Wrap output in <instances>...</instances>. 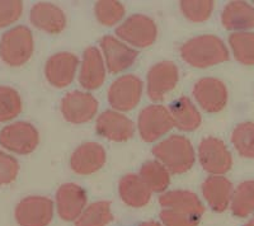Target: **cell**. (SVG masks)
I'll list each match as a JSON object with an SVG mask.
<instances>
[{"mask_svg":"<svg viewBox=\"0 0 254 226\" xmlns=\"http://www.w3.org/2000/svg\"><path fill=\"white\" fill-rule=\"evenodd\" d=\"M221 23L229 31L247 32L254 28V6L246 1H231L222 10Z\"/></svg>","mask_w":254,"mask_h":226,"instance_id":"obj_23","label":"cell"},{"mask_svg":"<svg viewBox=\"0 0 254 226\" xmlns=\"http://www.w3.org/2000/svg\"><path fill=\"white\" fill-rule=\"evenodd\" d=\"M112 220L111 203L108 201H97L84 210L76 219L75 226H107Z\"/></svg>","mask_w":254,"mask_h":226,"instance_id":"obj_27","label":"cell"},{"mask_svg":"<svg viewBox=\"0 0 254 226\" xmlns=\"http://www.w3.org/2000/svg\"><path fill=\"white\" fill-rule=\"evenodd\" d=\"M153 154L169 171L182 174L194 164L196 154L190 140L181 135H173L153 148Z\"/></svg>","mask_w":254,"mask_h":226,"instance_id":"obj_2","label":"cell"},{"mask_svg":"<svg viewBox=\"0 0 254 226\" xmlns=\"http://www.w3.org/2000/svg\"><path fill=\"white\" fill-rule=\"evenodd\" d=\"M231 144L240 157L254 159V122H243L231 133Z\"/></svg>","mask_w":254,"mask_h":226,"instance_id":"obj_29","label":"cell"},{"mask_svg":"<svg viewBox=\"0 0 254 226\" xmlns=\"http://www.w3.org/2000/svg\"><path fill=\"white\" fill-rule=\"evenodd\" d=\"M179 4L183 15L196 23L207 20L214 10V1L211 0H183Z\"/></svg>","mask_w":254,"mask_h":226,"instance_id":"obj_32","label":"cell"},{"mask_svg":"<svg viewBox=\"0 0 254 226\" xmlns=\"http://www.w3.org/2000/svg\"><path fill=\"white\" fill-rule=\"evenodd\" d=\"M101 47L106 58V65L112 74H119L132 66L139 55L135 49L127 46L125 42L113 36H104L101 40Z\"/></svg>","mask_w":254,"mask_h":226,"instance_id":"obj_16","label":"cell"},{"mask_svg":"<svg viewBox=\"0 0 254 226\" xmlns=\"http://www.w3.org/2000/svg\"><path fill=\"white\" fill-rule=\"evenodd\" d=\"M95 130L101 136L111 141L130 140L135 133V125L128 117L117 111H104L95 122Z\"/></svg>","mask_w":254,"mask_h":226,"instance_id":"obj_15","label":"cell"},{"mask_svg":"<svg viewBox=\"0 0 254 226\" xmlns=\"http://www.w3.org/2000/svg\"><path fill=\"white\" fill-rule=\"evenodd\" d=\"M181 57L193 67L215 66L229 60V50L221 38L202 35L190 38L181 47Z\"/></svg>","mask_w":254,"mask_h":226,"instance_id":"obj_1","label":"cell"},{"mask_svg":"<svg viewBox=\"0 0 254 226\" xmlns=\"http://www.w3.org/2000/svg\"><path fill=\"white\" fill-rule=\"evenodd\" d=\"M202 193L211 209L215 212H224L230 207L234 187L226 177L212 175L203 182Z\"/></svg>","mask_w":254,"mask_h":226,"instance_id":"obj_20","label":"cell"},{"mask_svg":"<svg viewBox=\"0 0 254 226\" xmlns=\"http://www.w3.org/2000/svg\"><path fill=\"white\" fill-rule=\"evenodd\" d=\"M193 96L198 105L211 113L224 110L229 98L226 85L216 78H203L197 81Z\"/></svg>","mask_w":254,"mask_h":226,"instance_id":"obj_14","label":"cell"},{"mask_svg":"<svg viewBox=\"0 0 254 226\" xmlns=\"http://www.w3.org/2000/svg\"><path fill=\"white\" fill-rule=\"evenodd\" d=\"M95 17L99 23L103 26H115L125 15V6L119 1H112V0H102L98 1L94 6Z\"/></svg>","mask_w":254,"mask_h":226,"instance_id":"obj_31","label":"cell"},{"mask_svg":"<svg viewBox=\"0 0 254 226\" xmlns=\"http://www.w3.org/2000/svg\"><path fill=\"white\" fill-rule=\"evenodd\" d=\"M230 210L237 218H248L254 212V180L242 182L234 189Z\"/></svg>","mask_w":254,"mask_h":226,"instance_id":"obj_25","label":"cell"},{"mask_svg":"<svg viewBox=\"0 0 254 226\" xmlns=\"http://www.w3.org/2000/svg\"><path fill=\"white\" fill-rule=\"evenodd\" d=\"M159 216H160L163 226H198L199 220H201V218L182 214V212L171 209H163Z\"/></svg>","mask_w":254,"mask_h":226,"instance_id":"obj_35","label":"cell"},{"mask_svg":"<svg viewBox=\"0 0 254 226\" xmlns=\"http://www.w3.org/2000/svg\"><path fill=\"white\" fill-rule=\"evenodd\" d=\"M119 193L125 205L139 209L149 203L153 192L141 177L135 174H127L120 180Z\"/></svg>","mask_w":254,"mask_h":226,"instance_id":"obj_22","label":"cell"},{"mask_svg":"<svg viewBox=\"0 0 254 226\" xmlns=\"http://www.w3.org/2000/svg\"><path fill=\"white\" fill-rule=\"evenodd\" d=\"M64 118L74 125L87 123L98 111V101L90 93L72 90L64 97L60 105Z\"/></svg>","mask_w":254,"mask_h":226,"instance_id":"obj_9","label":"cell"},{"mask_svg":"<svg viewBox=\"0 0 254 226\" xmlns=\"http://www.w3.org/2000/svg\"><path fill=\"white\" fill-rule=\"evenodd\" d=\"M35 49L33 35L26 26L9 29L0 40V58L6 65L18 67L28 62Z\"/></svg>","mask_w":254,"mask_h":226,"instance_id":"obj_3","label":"cell"},{"mask_svg":"<svg viewBox=\"0 0 254 226\" xmlns=\"http://www.w3.org/2000/svg\"><path fill=\"white\" fill-rule=\"evenodd\" d=\"M178 67L172 61H162L154 65L147 74V96L151 101H162L178 83Z\"/></svg>","mask_w":254,"mask_h":226,"instance_id":"obj_11","label":"cell"},{"mask_svg":"<svg viewBox=\"0 0 254 226\" xmlns=\"http://www.w3.org/2000/svg\"><path fill=\"white\" fill-rule=\"evenodd\" d=\"M116 35L132 46L149 47L155 42L158 28L151 18L142 14H136L117 27Z\"/></svg>","mask_w":254,"mask_h":226,"instance_id":"obj_7","label":"cell"},{"mask_svg":"<svg viewBox=\"0 0 254 226\" xmlns=\"http://www.w3.org/2000/svg\"><path fill=\"white\" fill-rule=\"evenodd\" d=\"M87 192L74 183L59 187L56 192V210L63 220L76 221L87 209Z\"/></svg>","mask_w":254,"mask_h":226,"instance_id":"obj_13","label":"cell"},{"mask_svg":"<svg viewBox=\"0 0 254 226\" xmlns=\"http://www.w3.org/2000/svg\"><path fill=\"white\" fill-rule=\"evenodd\" d=\"M22 112V98L12 87L0 85V122H9Z\"/></svg>","mask_w":254,"mask_h":226,"instance_id":"obj_30","label":"cell"},{"mask_svg":"<svg viewBox=\"0 0 254 226\" xmlns=\"http://www.w3.org/2000/svg\"><path fill=\"white\" fill-rule=\"evenodd\" d=\"M23 13V3L19 0H0V28L15 23Z\"/></svg>","mask_w":254,"mask_h":226,"instance_id":"obj_34","label":"cell"},{"mask_svg":"<svg viewBox=\"0 0 254 226\" xmlns=\"http://www.w3.org/2000/svg\"><path fill=\"white\" fill-rule=\"evenodd\" d=\"M139 226H163V224L158 223V221L150 220V221H145V223H141Z\"/></svg>","mask_w":254,"mask_h":226,"instance_id":"obj_36","label":"cell"},{"mask_svg":"<svg viewBox=\"0 0 254 226\" xmlns=\"http://www.w3.org/2000/svg\"><path fill=\"white\" fill-rule=\"evenodd\" d=\"M159 203L163 209H171L182 214L202 218L205 206L196 193L190 191H171L159 197Z\"/></svg>","mask_w":254,"mask_h":226,"instance_id":"obj_21","label":"cell"},{"mask_svg":"<svg viewBox=\"0 0 254 226\" xmlns=\"http://www.w3.org/2000/svg\"><path fill=\"white\" fill-rule=\"evenodd\" d=\"M40 142L37 128L28 122H15L0 131V145L12 153L27 155L36 150Z\"/></svg>","mask_w":254,"mask_h":226,"instance_id":"obj_4","label":"cell"},{"mask_svg":"<svg viewBox=\"0 0 254 226\" xmlns=\"http://www.w3.org/2000/svg\"><path fill=\"white\" fill-rule=\"evenodd\" d=\"M243 226H254V215Z\"/></svg>","mask_w":254,"mask_h":226,"instance_id":"obj_37","label":"cell"},{"mask_svg":"<svg viewBox=\"0 0 254 226\" xmlns=\"http://www.w3.org/2000/svg\"><path fill=\"white\" fill-rule=\"evenodd\" d=\"M79 58L71 53H58L47 60L45 75L55 88H66L72 83L78 70Z\"/></svg>","mask_w":254,"mask_h":226,"instance_id":"obj_12","label":"cell"},{"mask_svg":"<svg viewBox=\"0 0 254 226\" xmlns=\"http://www.w3.org/2000/svg\"><path fill=\"white\" fill-rule=\"evenodd\" d=\"M106 163V150L101 144L85 142L79 146L71 155L70 166L79 175H90L98 171Z\"/></svg>","mask_w":254,"mask_h":226,"instance_id":"obj_17","label":"cell"},{"mask_svg":"<svg viewBox=\"0 0 254 226\" xmlns=\"http://www.w3.org/2000/svg\"><path fill=\"white\" fill-rule=\"evenodd\" d=\"M140 177L151 189V192L165 191L171 182L169 170L158 160H150L145 163L140 170Z\"/></svg>","mask_w":254,"mask_h":226,"instance_id":"obj_26","label":"cell"},{"mask_svg":"<svg viewBox=\"0 0 254 226\" xmlns=\"http://www.w3.org/2000/svg\"><path fill=\"white\" fill-rule=\"evenodd\" d=\"M29 20L36 28L50 35H58L66 27L65 13L50 3H37L32 6Z\"/></svg>","mask_w":254,"mask_h":226,"instance_id":"obj_18","label":"cell"},{"mask_svg":"<svg viewBox=\"0 0 254 226\" xmlns=\"http://www.w3.org/2000/svg\"><path fill=\"white\" fill-rule=\"evenodd\" d=\"M137 125L141 139L146 142H153L169 132L174 127V122L167 107L153 105L141 111Z\"/></svg>","mask_w":254,"mask_h":226,"instance_id":"obj_8","label":"cell"},{"mask_svg":"<svg viewBox=\"0 0 254 226\" xmlns=\"http://www.w3.org/2000/svg\"><path fill=\"white\" fill-rule=\"evenodd\" d=\"M106 80V67L102 54L97 47L90 46L84 51L79 81L85 89H98Z\"/></svg>","mask_w":254,"mask_h":226,"instance_id":"obj_19","label":"cell"},{"mask_svg":"<svg viewBox=\"0 0 254 226\" xmlns=\"http://www.w3.org/2000/svg\"><path fill=\"white\" fill-rule=\"evenodd\" d=\"M235 60L246 66L254 65V32H235L229 37Z\"/></svg>","mask_w":254,"mask_h":226,"instance_id":"obj_28","label":"cell"},{"mask_svg":"<svg viewBox=\"0 0 254 226\" xmlns=\"http://www.w3.org/2000/svg\"><path fill=\"white\" fill-rule=\"evenodd\" d=\"M14 216L19 226H47L54 218V202L44 196H29L18 203Z\"/></svg>","mask_w":254,"mask_h":226,"instance_id":"obj_6","label":"cell"},{"mask_svg":"<svg viewBox=\"0 0 254 226\" xmlns=\"http://www.w3.org/2000/svg\"><path fill=\"white\" fill-rule=\"evenodd\" d=\"M19 173V163L14 157L0 150V187L12 184Z\"/></svg>","mask_w":254,"mask_h":226,"instance_id":"obj_33","label":"cell"},{"mask_svg":"<svg viewBox=\"0 0 254 226\" xmlns=\"http://www.w3.org/2000/svg\"><path fill=\"white\" fill-rule=\"evenodd\" d=\"M198 158L202 168L212 175H224L233 166V158L225 142L217 137H206L198 146Z\"/></svg>","mask_w":254,"mask_h":226,"instance_id":"obj_5","label":"cell"},{"mask_svg":"<svg viewBox=\"0 0 254 226\" xmlns=\"http://www.w3.org/2000/svg\"><path fill=\"white\" fill-rule=\"evenodd\" d=\"M169 112L173 118L174 126L182 131H193L201 125V114L196 106L187 97H181L171 105Z\"/></svg>","mask_w":254,"mask_h":226,"instance_id":"obj_24","label":"cell"},{"mask_svg":"<svg viewBox=\"0 0 254 226\" xmlns=\"http://www.w3.org/2000/svg\"><path fill=\"white\" fill-rule=\"evenodd\" d=\"M142 81L139 76L128 74L116 79L108 89V102L115 110L130 111L141 99Z\"/></svg>","mask_w":254,"mask_h":226,"instance_id":"obj_10","label":"cell"}]
</instances>
